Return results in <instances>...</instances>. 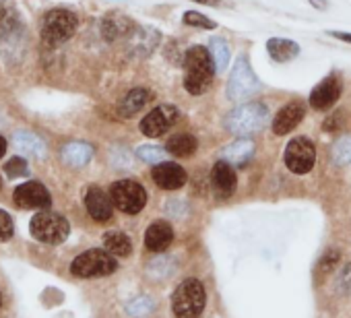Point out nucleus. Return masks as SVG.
Wrapping results in <instances>:
<instances>
[{"instance_id": "nucleus-34", "label": "nucleus", "mask_w": 351, "mask_h": 318, "mask_svg": "<svg viewBox=\"0 0 351 318\" xmlns=\"http://www.w3.org/2000/svg\"><path fill=\"white\" fill-rule=\"evenodd\" d=\"M15 234V225H13V219L7 211L0 209V242H7L11 240Z\"/></svg>"}, {"instance_id": "nucleus-30", "label": "nucleus", "mask_w": 351, "mask_h": 318, "mask_svg": "<svg viewBox=\"0 0 351 318\" xmlns=\"http://www.w3.org/2000/svg\"><path fill=\"white\" fill-rule=\"evenodd\" d=\"M176 271V260L171 256H159L149 265V275L153 279H165Z\"/></svg>"}, {"instance_id": "nucleus-13", "label": "nucleus", "mask_w": 351, "mask_h": 318, "mask_svg": "<svg viewBox=\"0 0 351 318\" xmlns=\"http://www.w3.org/2000/svg\"><path fill=\"white\" fill-rule=\"evenodd\" d=\"M85 207L89 211V215L104 223L108 219H112V213H114V201L108 193H104L99 186H91L85 195Z\"/></svg>"}, {"instance_id": "nucleus-5", "label": "nucleus", "mask_w": 351, "mask_h": 318, "mask_svg": "<svg viewBox=\"0 0 351 318\" xmlns=\"http://www.w3.org/2000/svg\"><path fill=\"white\" fill-rule=\"evenodd\" d=\"M29 232L36 240L44 242V244H62L69 234H71V225L69 221L60 215V213H54V211H40L32 217V223H29Z\"/></svg>"}, {"instance_id": "nucleus-29", "label": "nucleus", "mask_w": 351, "mask_h": 318, "mask_svg": "<svg viewBox=\"0 0 351 318\" xmlns=\"http://www.w3.org/2000/svg\"><path fill=\"white\" fill-rule=\"evenodd\" d=\"M153 310H155V302L151 297H147V295H138L132 302H128V306H126V312H128L130 318H145Z\"/></svg>"}, {"instance_id": "nucleus-3", "label": "nucleus", "mask_w": 351, "mask_h": 318, "mask_svg": "<svg viewBox=\"0 0 351 318\" xmlns=\"http://www.w3.org/2000/svg\"><path fill=\"white\" fill-rule=\"evenodd\" d=\"M269 120V108L258 101L242 103L236 110H232L226 118V128L234 134L246 136L252 132H258Z\"/></svg>"}, {"instance_id": "nucleus-7", "label": "nucleus", "mask_w": 351, "mask_h": 318, "mask_svg": "<svg viewBox=\"0 0 351 318\" xmlns=\"http://www.w3.org/2000/svg\"><path fill=\"white\" fill-rule=\"evenodd\" d=\"M110 197L114 201V207L120 209L126 215H136L143 211L147 203L145 188L134 180H118L110 186Z\"/></svg>"}, {"instance_id": "nucleus-32", "label": "nucleus", "mask_w": 351, "mask_h": 318, "mask_svg": "<svg viewBox=\"0 0 351 318\" xmlns=\"http://www.w3.org/2000/svg\"><path fill=\"white\" fill-rule=\"evenodd\" d=\"M165 155H167V151H163L159 147H138L136 149V157L147 164H161L165 159Z\"/></svg>"}, {"instance_id": "nucleus-21", "label": "nucleus", "mask_w": 351, "mask_h": 318, "mask_svg": "<svg viewBox=\"0 0 351 318\" xmlns=\"http://www.w3.org/2000/svg\"><path fill=\"white\" fill-rule=\"evenodd\" d=\"M13 143H15V147H17L23 155H27V157H36V159H40V157H44V153H46V145H44V140H42L38 134L27 132V130H19V132H15Z\"/></svg>"}, {"instance_id": "nucleus-6", "label": "nucleus", "mask_w": 351, "mask_h": 318, "mask_svg": "<svg viewBox=\"0 0 351 318\" xmlns=\"http://www.w3.org/2000/svg\"><path fill=\"white\" fill-rule=\"evenodd\" d=\"M116 269H118V260L114 258V254H110L108 250H99V248L79 254L71 265V273L81 279L108 277Z\"/></svg>"}, {"instance_id": "nucleus-1", "label": "nucleus", "mask_w": 351, "mask_h": 318, "mask_svg": "<svg viewBox=\"0 0 351 318\" xmlns=\"http://www.w3.org/2000/svg\"><path fill=\"white\" fill-rule=\"evenodd\" d=\"M184 69H186V77H184V87L189 89V93L193 95H201L207 91V87L211 85L215 71V62L211 58V52L195 46L186 52L184 56Z\"/></svg>"}, {"instance_id": "nucleus-14", "label": "nucleus", "mask_w": 351, "mask_h": 318, "mask_svg": "<svg viewBox=\"0 0 351 318\" xmlns=\"http://www.w3.org/2000/svg\"><path fill=\"white\" fill-rule=\"evenodd\" d=\"M339 97H341V81L330 75L318 87H314V91L310 93V106L314 110H328L337 103Z\"/></svg>"}, {"instance_id": "nucleus-33", "label": "nucleus", "mask_w": 351, "mask_h": 318, "mask_svg": "<svg viewBox=\"0 0 351 318\" xmlns=\"http://www.w3.org/2000/svg\"><path fill=\"white\" fill-rule=\"evenodd\" d=\"M184 23L191 25V27H201V29H215L217 27L215 21H211L209 17H205L201 13H195V11H191V13L184 15Z\"/></svg>"}, {"instance_id": "nucleus-37", "label": "nucleus", "mask_w": 351, "mask_h": 318, "mask_svg": "<svg viewBox=\"0 0 351 318\" xmlns=\"http://www.w3.org/2000/svg\"><path fill=\"white\" fill-rule=\"evenodd\" d=\"M328 36L337 38V40H343V42H351V34H341V32H328Z\"/></svg>"}, {"instance_id": "nucleus-39", "label": "nucleus", "mask_w": 351, "mask_h": 318, "mask_svg": "<svg viewBox=\"0 0 351 318\" xmlns=\"http://www.w3.org/2000/svg\"><path fill=\"white\" fill-rule=\"evenodd\" d=\"M195 3H203V5H215L219 0H195Z\"/></svg>"}, {"instance_id": "nucleus-9", "label": "nucleus", "mask_w": 351, "mask_h": 318, "mask_svg": "<svg viewBox=\"0 0 351 318\" xmlns=\"http://www.w3.org/2000/svg\"><path fill=\"white\" fill-rule=\"evenodd\" d=\"M316 162V149L310 143V138L300 136L293 138L287 149H285V166L293 172V174H308L314 168Z\"/></svg>"}, {"instance_id": "nucleus-25", "label": "nucleus", "mask_w": 351, "mask_h": 318, "mask_svg": "<svg viewBox=\"0 0 351 318\" xmlns=\"http://www.w3.org/2000/svg\"><path fill=\"white\" fill-rule=\"evenodd\" d=\"M104 246L114 256H128L132 252V242L122 232H108L104 236Z\"/></svg>"}, {"instance_id": "nucleus-8", "label": "nucleus", "mask_w": 351, "mask_h": 318, "mask_svg": "<svg viewBox=\"0 0 351 318\" xmlns=\"http://www.w3.org/2000/svg\"><path fill=\"white\" fill-rule=\"evenodd\" d=\"M256 91H258V79H256L254 71L250 69V64L246 62V58L240 56L236 60L232 77L228 81V97L234 101H244Z\"/></svg>"}, {"instance_id": "nucleus-28", "label": "nucleus", "mask_w": 351, "mask_h": 318, "mask_svg": "<svg viewBox=\"0 0 351 318\" xmlns=\"http://www.w3.org/2000/svg\"><path fill=\"white\" fill-rule=\"evenodd\" d=\"M330 155H332V162H335L337 166H347V164H351V136H349V134L341 136V138L332 145Z\"/></svg>"}, {"instance_id": "nucleus-4", "label": "nucleus", "mask_w": 351, "mask_h": 318, "mask_svg": "<svg viewBox=\"0 0 351 318\" xmlns=\"http://www.w3.org/2000/svg\"><path fill=\"white\" fill-rule=\"evenodd\" d=\"M77 25H79V19H77V15L73 11L54 9V11L46 13V17L42 21V40L50 48L60 46L69 38L75 36Z\"/></svg>"}, {"instance_id": "nucleus-36", "label": "nucleus", "mask_w": 351, "mask_h": 318, "mask_svg": "<svg viewBox=\"0 0 351 318\" xmlns=\"http://www.w3.org/2000/svg\"><path fill=\"white\" fill-rule=\"evenodd\" d=\"M337 260H339V252H328V254L324 256V260H322V269H324V271H328V267H330V265L335 267V265H337Z\"/></svg>"}, {"instance_id": "nucleus-24", "label": "nucleus", "mask_w": 351, "mask_h": 318, "mask_svg": "<svg viewBox=\"0 0 351 318\" xmlns=\"http://www.w3.org/2000/svg\"><path fill=\"white\" fill-rule=\"evenodd\" d=\"M149 99H151V93L147 89H132L120 101V114L122 116H134L138 110H143L147 106Z\"/></svg>"}, {"instance_id": "nucleus-10", "label": "nucleus", "mask_w": 351, "mask_h": 318, "mask_svg": "<svg viewBox=\"0 0 351 318\" xmlns=\"http://www.w3.org/2000/svg\"><path fill=\"white\" fill-rule=\"evenodd\" d=\"M13 201L17 207L21 209H50L52 205V197L48 193V188L40 182H25L21 186L15 188L13 193Z\"/></svg>"}, {"instance_id": "nucleus-12", "label": "nucleus", "mask_w": 351, "mask_h": 318, "mask_svg": "<svg viewBox=\"0 0 351 318\" xmlns=\"http://www.w3.org/2000/svg\"><path fill=\"white\" fill-rule=\"evenodd\" d=\"M153 180L163 191H178L186 184V172L178 164L161 162L153 168Z\"/></svg>"}, {"instance_id": "nucleus-31", "label": "nucleus", "mask_w": 351, "mask_h": 318, "mask_svg": "<svg viewBox=\"0 0 351 318\" xmlns=\"http://www.w3.org/2000/svg\"><path fill=\"white\" fill-rule=\"evenodd\" d=\"M5 172L9 178H23L29 174V166L23 157H11L9 162L5 164Z\"/></svg>"}, {"instance_id": "nucleus-26", "label": "nucleus", "mask_w": 351, "mask_h": 318, "mask_svg": "<svg viewBox=\"0 0 351 318\" xmlns=\"http://www.w3.org/2000/svg\"><path fill=\"white\" fill-rule=\"evenodd\" d=\"M165 151L176 157H191L197 151V138L193 134H176L167 140Z\"/></svg>"}, {"instance_id": "nucleus-27", "label": "nucleus", "mask_w": 351, "mask_h": 318, "mask_svg": "<svg viewBox=\"0 0 351 318\" xmlns=\"http://www.w3.org/2000/svg\"><path fill=\"white\" fill-rule=\"evenodd\" d=\"M211 58L215 62V71L223 73L230 62V48H228L226 40H221V38L211 40Z\"/></svg>"}, {"instance_id": "nucleus-22", "label": "nucleus", "mask_w": 351, "mask_h": 318, "mask_svg": "<svg viewBox=\"0 0 351 318\" xmlns=\"http://www.w3.org/2000/svg\"><path fill=\"white\" fill-rule=\"evenodd\" d=\"M252 153H254V143L250 138H238L223 149V159L228 164L242 166L252 157Z\"/></svg>"}, {"instance_id": "nucleus-17", "label": "nucleus", "mask_w": 351, "mask_h": 318, "mask_svg": "<svg viewBox=\"0 0 351 318\" xmlns=\"http://www.w3.org/2000/svg\"><path fill=\"white\" fill-rule=\"evenodd\" d=\"M171 240H173V230L167 221H155L145 232V246L151 252L165 250L171 244Z\"/></svg>"}, {"instance_id": "nucleus-41", "label": "nucleus", "mask_w": 351, "mask_h": 318, "mask_svg": "<svg viewBox=\"0 0 351 318\" xmlns=\"http://www.w3.org/2000/svg\"><path fill=\"white\" fill-rule=\"evenodd\" d=\"M0 188H3V180H0Z\"/></svg>"}, {"instance_id": "nucleus-16", "label": "nucleus", "mask_w": 351, "mask_h": 318, "mask_svg": "<svg viewBox=\"0 0 351 318\" xmlns=\"http://www.w3.org/2000/svg\"><path fill=\"white\" fill-rule=\"evenodd\" d=\"M304 118V106L300 101L287 103L273 120V132L275 134H287L291 132Z\"/></svg>"}, {"instance_id": "nucleus-15", "label": "nucleus", "mask_w": 351, "mask_h": 318, "mask_svg": "<svg viewBox=\"0 0 351 318\" xmlns=\"http://www.w3.org/2000/svg\"><path fill=\"white\" fill-rule=\"evenodd\" d=\"M211 182H213V188H215V195L219 197H232L234 191H236V172L232 168V164H228L226 159H221V162H217L213 166V172H211Z\"/></svg>"}, {"instance_id": "nucleus-11", "label": "nucleus", "mask_w": 351, "mask_h": 318, "mask_svg": "<svg viewBox=\"0 0 351 318\" xmlns=\"http://www.w3.org/2000/svg\"><path fill=\"white\" fill-rule=\"evenodd\" d=\"M176 118H178V110L173 106H159L143 118L141 132L149 138H157L167 132V128L176 122Z\"/></svg>"}, {"instance_id": "nucleus-20", "label": "nucleus", "mask_w": 351, "mask_h": 318, "mask_svg": "<svg viewBox=\"0 0 351 318\" xmlns=\"http://www.w3.org/2000/svg\"><path fill=\"white\" fill-rule=\"evenodd\" d=\"M93 147L87 143H69L62 147V159L71 168H83L91 162Z\"/></svg>"}, {"instance_id": "nucleus-23", "label": "nucleus", "mask_w": 351, "mask_h": 318, "mask_svg": "<svg viewBox=\"0 0 351 318\" xmlns=\"http://www.w3.org/2000/svg\"><path fill=\"white\" fill-rule=\"evenodd\" d=\"M267 52L273 60L277 62H287L291 58H295L300 54V46L291 40H281V38H273L267 42Z\"/></svg>"}, {"instance_id": "nucleus-2", "label": "nucleus", "mask_w": 351, "mask_h": 318, "mask_svg": "<svg viewBox=\"0 0 351 318\" xmlns=\"http://www.w3.org/2000/svg\"><path fill=\"white\" fill-rule=\"evenodd\" d=\"M207 304L205 285L199 279H186L171 295V310L176 318H199Z\"/></svg>"}, {"instance_id": "nucleus-38", "label": "nucleus", "mask_w": 351, "mask_h": 318, "mask_svg": "<svg viewBox=\"0 0 351 318\" xmlns=\"http://www.w3.org/2000/svg\"><path fill=\"white\" fill-rule=\"evenodd\" d=\"M5 153H7V140H5V136H0V159L5 157Z\"/></svg>"}, {"instance_id": "nucleus-35", "label": "nucleus", "mask_w": 351, "mask_h": 318, "mask_svg": "<svg viewBox=\"0 0 351 318\" xmlns=\"http://www.w3.org/2000/svg\"><path fill=\"white\" fill-rule=\"evenodd\" d=\"M339 285L345 289V291H351V262L341 271V277H339Z\"/></svg>"}, {"instance_id": "nucleus-40", "label": "nucleus", "mask_w": 351, "mask_h": 318, "mask_svg": "<svg viewBox=\"0 0 351 318\" xmlns=\"http://www.w3.org/2000/svg\"><path fill=\"white\" fill-rule=\"evenodd\" d=\"M0 306H3V295H0Z\"/></svg>"}, {"instance_id": "nucleus-18", "label": "nucleus", "mask_w": 351, "mask_h": 318, "mask_svg": "<svg viewBox=\"0 0 351 318\" xmlns=\"http://www.w3.org/2000/svg\"><path fill=\"white\" fill-rule=\"evenodd\" d=\"M159 44V34L151 27H141L132 32V40H130V50L134 56H149L155 46Z\"/></svg>"}, {"instance_id": "nucleus-19", "label": "nucleus", "mask_w": 351, "mask_h": 318, "mask_svg": "<svg viewBox=\"0 0 351 318\" xmlns=\"http://www.w3.org/2000/svg\"><path fill=\"white\" fill-rule=\"evenodd\" d=\"M136 27L132 25L130 19L122 17V15H108L104 21H101V34L108 42H114V40H120L128 34H132Z\"/></svg>"}]
</instances>
